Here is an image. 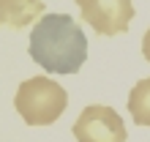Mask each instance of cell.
Segmentation results:
<instances>
[{"instance_id": "cell-5", "label": "cell", "mask_w": 150, "mask_h": 142, "mask_svg": "<svg viewBox=\"0 0 150 142\" xmlns=\"http://www.w3.org/2000/svg\"><path fill=\"white\" fill-rule=\"evenodd\" d=\"M44 11H47L44 0H0V25L28 28L41 19Z\"/></svg>"}, {"instance_id": "cell-3", "label": "cell", "mask_w": 150, "mask_h": 142, "mask_svg": "<svg viewBox=\"0 0 150 142\" xmlns=\"http://www.w3.org/2000/svg\"><path fill=\"white\" fill-rule=\"evenodd\" d=\"M71 131L76 142H126L128 139L123 118L112 107H104V104L85 107Z\"/></svg>"}, {"instance_id": "cell-1", "label": "cell", "mask_w": 150, "mask_h": 142, "mask_svg": "<svg viewBox=\"0 0 150 142\" xmlns=\"http://www.w3.org/2000/svg\"><path fill=\"white\" fill-rule=\"evenodd\" d=\"M28 52L47 74H76L87 60V38L68 14H44L30 30Z\"/></svg>"}, {"instance_id": "cell-6", "label": "cell", "mask_w": 150, "mask_h": 142, "mask_svg": "<svg viewBox=\"0 0 150 142\" xmlns=\"http://www.w3.org/2000/svg\"><path fill=\"white\" fill-rule=\"evenodd\" d=\"M128 112L137 126H150V77H142L128 93Z\"/></svg>"}, {"instance_id": "cell-2", "label": "cell", "mask_w": 150, "mask_h": 142, "mask_svg": "<svg viewBox=\"0 0 150 142\" xmlns=\"http://www.w3.org/2000/svg\"><path fill=\"white\" fill-rule=\"evenodd\" d=\"M14 107L28 126H52L68 107V93L49 77H30L16 87Z\"/></svg>"}, {"instance_id": "cell-7", "label": "cell", "mask_w": 150, "mask_h": 142, "mask_svg": "<svg viewBox=\"0 0 150 142\" xmlns=\"http://www.w3.org/2000/svg\"><path fill=\"white\" fill-rule=\"evenodd\" d=\"M142 55H145V60L150 63V28L145 30V38H142Z\"/></svg>"}, {"instance_id": "cell-4", "label": "cell", "mask_w": 150, "mask_h": 142, "mask_svg": "<svg viewBox=\"0 0 150 142\" xmlns=\"http://www.w3.org/2000/svg\"><path fill=\"white\" fill-rule=\"evenodd\" d=\"M85 22L101 36L126 33L134 19V3L131 0H76Z\"/></svg>"}]
</instances>
